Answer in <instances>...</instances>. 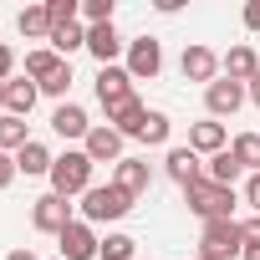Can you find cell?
<instances>
[{"label":"cell","mask_w":260,"mask_h":260,"mask_svg":"<svg viewBox=\"0 0 260 260\" xmlns=\"http://www.w3.org/2000/svg\"><path fill=\"white\" fill-rule=\"evenodd\" d=\"M92 158L82 153V148H67V153H56V164H51V194H61V199H77V194H87L92 189Z\"/></svg>","instance_id":"6da1fadb"},{"label":"cell","mask_w":260,"mask_h":260,"mask_svg":"<svg viewBox=\"0 0 260 260\" xmlns=\"http://www.w3.org/2000/svg\"><path fill=\"white\" fill-rule=\"evenodd\" d=\"M184 204H189V214H199V219L209 224V219H235L240 194H235V189H219V184H209V179H194V184L184 189Z\"/></svg>","instance_id":"7a4b0ae2"},{"label":"cell","mask_w":260,"mask_h":260,"mask_svg":"<svg viewBox=\"0 0 260 260\" xmlns=\"http://www.w3.org/2000/svg\"><path fill=\"white\" fill-rule=\"evenodd\" d=\"M127 209H133V194L117 189V184H92V189L82 194V219H87V224H112V219H122Z\"/></svg>","instance_id":"3957f363"},{"label":"cell","mask_w":260,"mask_h":260,"mask_svg":"<svg viewBox=\"0 0 260 260\" xmlns=\"http://www.w3.org/2000/svg\"><path fill=\"white\" fill-rule=\"evenodd\" d=\"M199 250H209V255H219V260H235V255L245 250L240 219H209V224L199 230Z\"/></svg>","instance_id":"277c9868"},{"label":"cell","mask_w":260,"mask_h":260,"mask_svg":"<svg viewBox=\"0 0 260 260\" xmlns=\"http://www.w3.org/2000/svg\"><path fill=\"white\" fill-rule=\"evenodd\" d=\"M164 72V46L153 36H133L127 41V77L133 82H153Z\"/></svg>","instance_id":"5b68a950"},{"label":"cell","mask_w":260,"mask_h":260,"mask_svg":"<svg viewBox=\"0 0 260 260\" xmlns=\"http://www.w3.org/2000/svg\"><path fill=\"white\" fill-rule=\"evenodd\" d=\"M245 102H250V92H245L240 82H230V77H219V82H209V87H204V107H209V117H214V122H219V117H235Z\"/></svg>","instance_id":"8992f818"},{"label":"cell","mask_w":260,"mask_h":260,"mask_svg":"<svg viewBox=\"0 0 260 260\" xmlns=\"http://www.w3.org/2000/svg\"><path fill=\"white\" fill-rule=\"evenodd\" d=\"M72 219H77V214H72V199H61V194H41V199L31 204V224H36L41 235H61Z\"/></svg>","instance_id":"52a82bcc"},{"label":"cell","mask_w":260,"mask_h":260,"mask_svg":"<svg viewBox=\"0 0 260 260\" xmlns=\"http://www.w3.org/2000/svg\"><path fill=\"white\" fill-rule=\"evenodd\" d=\"M56 245H61V260H97V230L87 224V219H72L61 235H56Z\"/></svg>","instance_id":"ba28073f"},{"label":"cell","mask_w":260,"mask_h":260,"mask_svg":"<svg viewBox=\"0 0 260 260\" xmlns=\"http://www.w3.org/2000/svg\"><path fill=\"white\" fill-rule=\"evenodd\" d=\"M122 133L117 127H107V122H92V133H87V143H82V153L92 158V164H122Z\"/></svg>","instance_id":"9c48e42d"},{"label":"cell","mask_w":260,"mask_h":260,"mask_svg":"<svg viewBox=\"0 0 260 260\" xmlns=\"http://www.w3.org/2000/svg\"><path fill=\"white\" fill-rule=\"evenodd\" d=\"M179 72H184V82H219V56L209 51V46H184V56H179Z\"/></svg>","instance_id":"30bf717a"},{"label":"cell","mask_w":260,"mask_h":260,"mask_svg":"<svg viewBox=\"0 0 260 260\" xmlns=\"http://www.w3.org/2000/svg\"><path fill=\"white\" fill-rule=\"evenodd\" d=\"M127 97H138L127 67H102V72H97V102H102V112L117 107V102H127Z\"/></svg>","instance_id":"8fae6325"},{"label":"cell","mask_w":260,"mask_h":260,"mask_svg":"<svg viewBox=\"0 0 260 260\" xmlns=\"http://www.w3.org/2000/svg\"><path fill=\"white\" fill-rule=\"evenodd\" d=\"M164 174H169L179 189H189L194 179H204V158H199L194 148H169V153H164Z\"/></svg>","instance_id":"7c38bea8"},{"label":"cell","mask_w":260,"mask_h":260,"mask_svg":"<svg viewBox=\"0 0 260 260\" xmlns=\"http://www.w3.org/2000/svg\"><path fill=\"white\" fill-rule=\"evenodd\" d=\"M189 148H194L199 158H214V153H224V148H230V133H224V122H214V117L194 122V127H189Z\"/></svg>","instance_id":"4fadbf2b"},{"label":"cell","mask_w":260,"mask_h":260,"mask_svg":"<svg viewBox=\"0 0 260 260\" xmlns=\"http://www.w3.org/2000/svg\"><path fill=\"white\" fill-rule=\"evenodd\" d=\"M112 184L138 199V194H148V184H153V164H148V158H122V164H112Z\"/></svg>","instance_id":"5bb4252c"},{"label":"cell","mask_w":260,"mask_h":260,"mask_svg":"<svg viewBox=\"0 0 260 260\" xmlns=\"http://www.w3.org/2000/svg\"><path fill=\"white\" fill-rule=\"evenodd\" d=\"M143 122H148V107H143V97H127V102L107 107V127H117L122 138H138V133H143Z\"/></svg>","instance_id":"9a60e30c"},{"label":"cell","mask_w":260,"mask_h":260,"mask_svg":"<svg viewBox=\"0 0 260 260\" xmlns=\"http://www.w3.org/2000/svg\"><path fill=\"white\" fill-rule=\"evenodd\" d=\"M87 51H92L102 67H117V56L127 51V41L117 36V26H87Z\"/></svg>","instance_id":"2e32d148"},{"label":"cell","mask_w":260,"mask_h":260,"mask_svg":"<svg viewBox=\"0 0 260 260\" xmlns=\"http://www.w3.org/2000/svg\"><path fill=\"white\" fill-rule=\"evenodd\" d=\"M219 72H224L230 82L250 87V82H255V72H260V56H255V46H230V51L219 56Z\"/></svg>","instance_id":"e0dca14e"},{"label":"cell","mask_w":260,"mask_h":260,"mask_svg":"<svg viewBox=\"0 0 260 260\" xmlns=\"http://www.w3.org/2000/svg\"><path fill=\"white\" fill-rule=\"evenodd\" d=\"M51 133H56V138H82V143H87V133H92L87 107H77V102H56V112H51Z\"/></svg>","instance_id":"ac0fdd59"},{"label":"cell","mask_w":260,"mask_h":260,"mask_svg":"<svg viewBox=\"0 0 260 260\" xmlns=\"http://www.w3.org/2000/svg\"><path fill=\"white\" fill-rule=\"evenodd\" d=\"M36 97H41V87H36L31 77H11V82H6V112H11V117H31Z\"/></svg>","instance_id":"d6986e66"},{"label":"cell","mask_w":260,"mask_h":260,"mask_svg":"<svg viewBox=\"0 0 260 260\" xmlns=\"http://www.w3.org/2000/svg\"><path fill=\"white\" fill-rule=\"evenodd\" d=\"M61 67H67V56H56L51 46H31V51H26V77H31L36 87H41L46 77H56Z\"/></svg>","instance_id":"ffe728a7"},{"label":"cell","mask_w":260,"mask_h":260,"mask_svg":"<svg viewBox=\"0 0 260 260\" xmlns=\"http://www.w3.org/2000/svg\"><path fill=\"white\" fill-rule=\"evenodd\" d=\"M51 164H56V153H51L46 143H36V138H31L21 153H16V169H21L26 179H36V174H51Z\"/></svg>","instance_id":"44dd1931"},{"label":"cell","mask_w":260,"mask_h":260,"mask_svg":"<svg viewBox=\"0 0 260 260\" xmlns=\"http://www.w3.org/2000/svg\"><path fill=\"white\" fill-rule=\"evenodd\" d=\"M240 174H245V169H240V158H235L230 148H224V153H214V158L204 164V179H209V184H219V189H235V179H240Z\"/></svg>","instance_id":"7402d4cb"},{"label":"cell","mask_w":260,"mask_h":260,"mask_svg":"<svg viewBox=\"0 0 260 260\" xmlns=\"http://www.w3.org/2000/svg\"><path fill=\"white\" fill-rule=\"evenodd\" d=\"M46 46L56 51V56H72V51H82L87 46V26H51V36H46Z\"/></svg>","instance_id":"603a6c76"},{"label":"cell","mask_w":260,"mask_h":260,"mask_svg":"<svg viewBox=\"0 0 260 260\" xmlns=\"http://www.w3.org/2000/svg\"><path fill=\"white\" fill-rule=\"evenodd\" d=\"M26 143H31V133H26V117L0 112V153H21Z\"/></svg>","instance_id":"cb8c5ba5"},{"label":"cell","mask_w":260,"mask_h":260,"mask_svg":"<svg viewBox=\"0 0 260 260\" xmlns=\"http://www.w3.org/2000/svg\"><path fill=\"white\" fill-rule=\"evenodd\" d=\"M16 26H21V36H31V41H46V36H51V16H46V6H26V11L16 16Z\"/></svg>","instance_id":"d4e9b609"},{"label":"cell","mask_w":260,"mask_h":260,"mask_svg":"<svg viewBox=\"0 0 260 260\" xmlns=\"http://www.w3.org/2000/svg\"><path fill=\"white\" fill-rule=\"evenodd\" d=\"M230 153L240 158V169H245V174H260V133H235Z\"/></svg>","instance_id":"484cf974"},{"label":"cell","mask_w":260,"mask_h":260,"mask_svg":"<svg viewBox=\"0 0 260 260\" xmlns=\"http://www.w3.org/2000/svg\"><path fill=\"white\" fill-rule=\"evenodd\" d=\"M133 250H138V240H133V235L112 230V235H102V245H97V260H133Z\"/></svg>","instance_id":"4316f807"},{"label":"cell","mask_w":260,"mask_h":260,"mask_svg":"<svg viewBox=\"0 0 260 260\" xmlns=\"http://www.w3.org/2000/svg\"><path fill=\"white\" fill-rule=\"evenodd\" d=\"M169 133H174L169 112H148V122H143V133H138V138H143L148 148H164V143H169Z\"/></svg>","instance_id":"83f0119b"},{"label":"cell","mask_w":260,"mask_h":260,"mask_svg":"<svg viewBox=\"0 0 260 260\" xmlns=\"http://www.w3.org/2000/svg\"><path fill=\"white\" fill-rule=\"evenodd\" d=\"M82 16H87V26H112L117 6L112 0H82Z\"/></svg>","instance_id":"f1b7e54d"},{"label":"cell","mask_w":260,"mask_h":260,"mask_svg":"<svg viewBox=\"0 0 260 260\" xmlns=\"http://www.w3.org/2000/svg\"><path fill=\"white\" fill-rule=\"evenodd\" d=\"M67 92H72V61H67L56 77H46V82H41V97H67Z\"/></svg>","instance_id":"f546056e"},{"label":"cell","mask_w":260,"mask_h":260,"mask_svg":"<svg viewBox=\"0 0 260 260\" xmlns=\"http://www.w3.org/2000/svg\"><path fill=\"white\" fill-rule=\"evenodd\" d=\"M16 174H21V169H16V153H0V189H11Z\"/></svg>","instance_id":"4dcf8cb0"},{"label":"cell","mask_w":260,"mask_h":260,"mask_svg":"<svg viewBox=\"0 0 260 260\" xmlns=\"http://www.w3.org/2000/svg\"><path fill=\"white\" fill-rule=\"evenodd\" d=\"M245 204H250V214H260V174L245 179Z\"/></svg>","instance_id":"1f68e13d"},{"label":"cell","mask_w":260,"mask_h":260,"mask_svg":"<svg viewBox=\"0 0 260 260\" xmlns=\"http://www.w3.org/2000/svg\"><path fill=\"white\" fill-rule=\"evenodd\" d=\"M11 77H16V51L0 41V82H11Z\"/></svg>","instance_id":"d6a6232c"},{"label":"cell","mask_w":260,"mask_h":260,"mask_svg":"<svg viewBox=\"0 0 260 260\" xmlns=\"http://www.w3.org/2000/svg\"><path fill=\"white\" fill-rule=\"evenodd\" d=\"M240 235H245V245H260V214L240 219Z\"/></svg>","instance_id":"836d02e7"},{"label":"cell","mask_w":260,"mask_h":260,"mask_svg":"<svg viewBox=\"0 0 260 260\" xmlns=\"http://www.w3.org/2000/svg\"><path fill=\"white\" fill-rule=\"evenodd\" d=\"M245 26L260 31V0H250V6H245Z\"/></svg>","instance_id":"e575fe53"},{"label":"cell","mask_w":260,"mask_h":260,"mask_svg":"<svg viewBox=\"0 0 260 260\" xmlns=\"http://www.w3.org/2000/svg\"><path fill=\"white\" fill-rule=\"evenodd\" d=\"M245 92H250V102H255V107H260V72H255V82H250V87H245Z\"/></svg>","instance_id":"d590c367"},{"label":"cell","mask_w":260,"mask_h":260,"mask_svg":"<svg viewBox=\"0 0 260 260\" xmlns=\"http://www.w3.org/2000/svg\"><path fill=\"white\" fill-rule=\"evenodd\" d=\"M240 260H260V245H245V250H240Z\"/></svg>","instance_id":"8d00e7d4"},{"label":"cell","mask_w":260,"mask_h":260,"mask_svg":"<svg viewBox=\"0 0 260 260\" xmlns=\"http://www.w3.org/2000/svg\"><path fill=\"white\" fill-rule=\"evenodd\" d=\"M6 260H36V255H31V250H11Z\"/></svg>","instance_id":"74e56055"},{"label":"cell","mask_w":260,"mask_h":260,"mask_svg":"<svg viewBox=\"0 0 260 260\" xmlns=\"http://www.w3.org/2000/svg\"><path fill=\"white\" fill-rule=\"evenodd\" d=\"M194 260H219V255H209V250H199V255H194Z\"/></svg>","instance_id":"f35d334b"}]
</instances>
